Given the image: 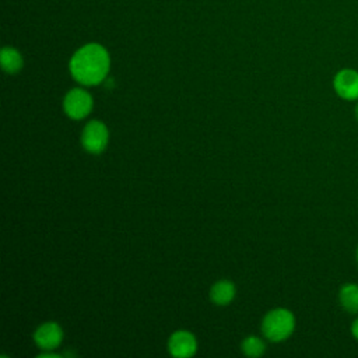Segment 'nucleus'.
<instances>
[{
    "instance_id": "obj_7",
    "label": "nucleus",
    "mask_w": 358,
    "mask_h": 358,
    "mask_svg": "<svg viewBox=\"0 0 358 358\" xmlns=\"http://www.w3.org/2000/svg\"><path fill=\"white\" fill-rule=\"evenodd\" d=\"M168 348L173 357H192L196 352V338L189 331H175L168 341Z\"/></svg>"
},
{
    "instance_id": "obj_4",
    "label": "nucleus",
    "mask_w": 358,
    "mask_h": 358,
    "mask_svg": "<svg viewBox=\"0 0 358 358\" xmlns=\"http://www.w3.org/2000/svg\"><path fill=\"white\" fill-rule=\"evenodd\" d=\"M64 110L66 113L73 117V119H83L87 116L92 108V98L91 95L81 90V88H74L67 92L64 96Z\"/></svg>"
},
{
    "instance_id": "obj_5",
    "label": "nucleus",
    "mask_w": 358,
    "mask_h": 358,
    "mask_svg": "<svg viewBox=\"0 0 358 358\" xmlns=\"http://www.w3.org/2000/svg\"><path fill=\"white\" fill-rule=\"evenodd\" d=\"M81 141H83L84 148L90 152L96 154V152L103 151L106 144H108V129H106V126L102 122H98V120L90 122L83 130Z\"/></svg>"
},
{
    "instance_id": "obj_10",
    "label": "nucleus",
    "mask_w": 358,
    "mask_h": 358,
    "mask_svg": "<svg viewBox=\"0 0 358 358\" xmlns=\"http://www.w3.org/2000/svg\"><path fill=\"white\" fill-rule=\"evenodd\" d=\"M0 59H1L3 70L10 74L17 73L22 67V56L14 48H10V46L3 48Z\"/></svg>"
},
{
    "instance_id": "obj_14",
    "label": "nucleus",
    "mask_w": 358,
    "mask_h": 358,
    "mask_svg": "<svg viewBox=\"0 0 358 358\" xmlns=\"http://www.w3.org/2000/svg\"><path fill=\"white\" fill-rule=\"evenodd\" d=\"M355 259H357V263H358V248H357V252H355Z\"/></svg>"
},
{
    "instance_id": "obj_2",
    "label": "nucleus",
    "mask_w": 358,
    "mask_h": 358,
    "mask_svg": "<svg viewBox=\"0 0 358 358\" xmlns=\"http://www.w3.org/2000/svg\"><path fill=\"white\" fill-rule=\"evenodd\" d=\"M295 327V317L294 315L284 308L274 309L268 312L262 324L263 334L271 340V341H281L285 340L291 333L294 331Z\"/></svg>"
},
{
    "instance_id": "obj_12",
    "label": "nucleus",
    "mask_w": 358,
    "mask_h": 358,
    "mask_svg": "<svg viewBox=\"0 0 358 358\" xmlns=\"http://www.w3.org/2000/svg\"><path fill=\"white\" fill-rule=\"evenodd\" d=\"M351 334H352V337L355 338V340H358V316L354 319V322L351 323Z\"/></svg>"
},
{
    "instance_id": "obj_3",
    "label": "nucleus",
    "mask_w": 358,
    "mask_h": 358,
    "mask_svg": "<svg viewBox=\"0 0 358 358\" xmlns=\"http://www.w3.org/2000/svg\"><path fill=\"white\" fill-rule=\"evenodd\" d=\"M336 94L345 101L358 99V71L354 69H341L333 78Z\"/></svg>"
},
{
    "instance_id": "obj_11",
    "label": "nucleus",
    "mask_w": 358,
    "mask_h": 358,
    "mask_svg": "<svg viewBox=\"0 0 358 358\" xmlns=\"http://www.w3.org/2000/svg\"><path fill=\"white\" fill-rule=\"evenodd\" d=\"M242 351H243V354H246L249 357H260L264 352V344L260 338L250 336L243 340Z\"/></svg>"
},
{
    "instance_id": "obj_6",
    "label": "nucleus",
    "mask_w": 358,
    "mask_h": 358,
    "mask_svg": "<svg viewBox=\"0 0 358 358\" xmlns=\"http://www.w3.org/2000/svg\"><path fill=\"white\" fill-rule=\"evenodd\" d=\"M35 343L45 351H50L56 348L63 338V331L57 323L49 322L45 324H41L35 334H34Z\"/></svg>"
},
{
    "instance_id": "obj_1",
    "label": "nucleus",
    "mask_w": 358,
    "mask_h": 358,
    "mask_svg": "<svg viewBox=\"0 0 358 358\" xmlns=\"http://www.w3.org/2000/svg\"><path fill=\"white\" fill-rule=\"evenodd\" d=\"M109 53L99 43H88L80 48L70 60L71 76L81 84L95 85L109 71Z\"/></svg>"
},
{
    "instance_id": "obj_8",
    "label": "nucleus",
    "mask_w": 358,
    "mask_h": 358,
    "mask_svg": "<svg viewBox=\"0 0 358 358\" xmlns=\"http://www.w3.org/2000/svg\"><path fill=\"white\" fill-rule=\"evenodd\" d=\"M338 301L348 313H358V284L347 282L338 291Z\"/></svg>"
},
{
    "instance_id": "obj_13",
    "label": "nucleus",
    "mask_w": 358,
    "mask_h": 358,
    "mask_svg": "<svg viewBox=\"0 0 358 358\" xmlns=\"http://www.w3.org/2000/svg\"><path fill=\"white\" fill-rule=\"evenodd\" d=\"M354 112H355V119L358 120V102H357V105H355V110H354Z\"/></svg>"
},
{
    "instance_id": "obj_9",
    "label": "nucleus",
    "mask_w": 358,
    "mask_h": 358,
    "mask_svg": "<svg viewBox=\"0 0 358 358\" xmlns=\"http://www.w3.org/2000/svg\"><path fill=\"white\" fill-rule=\"evenodd\" d=\"M210 295H211L213 302H215L217 305H227L232 301V298L235 295V287L232 282L222 280L213 285Z\"/></svg>"
}]
</instances>
